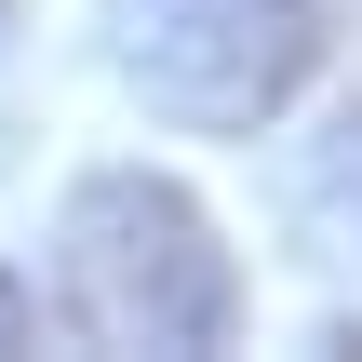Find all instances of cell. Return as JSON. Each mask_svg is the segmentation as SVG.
<instances>
[{"label": "cell", "instance_id": "3", "mask_svg": "<svg viewBox=\"0 0 362 362\" xmlns=\"http://www.w3.org/2000/svg\"><path fill=\"white\" fill-rule=\"evenodd\" d=\"M27 336H40V309H27V282H13V269H0V362L27 349Z\"/></svg>", "mask_w": 362, "mask_h": 362}, {"label": "cell", "instance_id": "1", "mask_svg": "<svg viewBox=\"0 0 362 362\" xmlns=\"http://www.w3.org/2000/svg\"><path fill=\"white\" fill-rule=\"evenodd\" d=\"M54 309L94 349H148V362H202L242 322V269L215 242V215L175 175H81L54 215Z\"/></svg>", "mask_w": 362, "mask_h": 362}, {"label": "cell", "instance_id": "2", "mask_svg": "<svg viewBox=\"0 0 362 362\" xmlns=\"http://www.w3.org/2000/svg\"><path fill=\"white\" fill-rule=\"evenodd\" d=\"M121 67L188 134H255L322 67V0H121Z\"/></svg>", "mask_w": 362, "mask_h": 362}]
</instances>
